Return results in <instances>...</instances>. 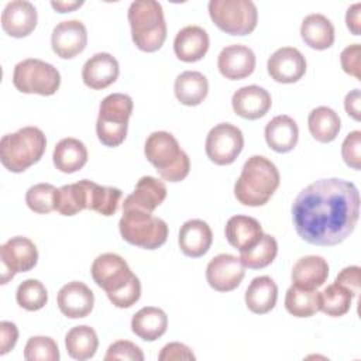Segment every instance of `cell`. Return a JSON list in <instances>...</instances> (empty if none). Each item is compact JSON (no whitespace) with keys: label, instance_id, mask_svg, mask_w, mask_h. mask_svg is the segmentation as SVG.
Wrapping results in <instances>:
<instances>
[{"label":"cell","instance_id":"cell-1","mask_svg":"<svg viewBox=\"0 0 361 361\" xmlns=\"http://www.w3.org/2000/svg\"><path fill=\"white\" fill-rule=\"evenodd\" d=\"M360 217V192L353 182L319 179L296 196L292 220L298 235L312 245L331 247L343 243Z\"/></svg>","mask_w":361,"mask_h":361},{"label":"cell","instance_id":"cell-2","mask_svg":"<svg viewBox=\"0 0 361 361\" xmlns=\"http://www.w3.org/2000/svg\"><path fill=\"white\" fill-rule=\"evenodd\" d=\"M93 281L118 309H128L140 300L141 282L123 257L114 252L99 255L90 268Z\"/></svg>","mask_w":361,"mask_h":361},{"label":"cell","instance_id":"cell-3","mask_svg":"<svg viewBox=\"0 0 361 361\" xmlns=\"http://www.w3.org/2000/svg\"><path fill=\"white\" fill-rule=\"evenodd\" d=\"M281 182L279 171L262 155L250 157L234 183V196L244 206H264L272 197Z\"/></svg>","mask_w":361,"mask_h":361},{"label":"cell","instance_id":"cell-4","mask_svg":"<svg viewBox=\"0 0 361 361\" xmlns=\"http://www.w3.org/2000/svg\"><path fill=\"white\" fill-rule=\"evenodd\" d=\"M148 162L166 182H180L190 171V159L180 148L178 140L168 131L151 133L144 145Z\"/></svg>","mask_w":361,"mask_h":361},{"label":"cell","instance_id":"cell-5","mask_svg":"<svg viewBox=\"0 0 361 361\" xmlns=\"http://www.w3.org/2000/svg\"><path fill=\"white\" fill-rule=\"evenodd\" d=\"M131 38L144 52L158 51L166 39V23L162 6L155 0H135L127 14Z\"/></svg>","mask_w":361,"mask_h":361},{"label":"cell","instance_id":"cell-6","mask_svg":"<svg viewBox=\"0 0 361 361\" xmlns=\"http://www.w3.org/2000/svg\"><path fill=\"white\" fill-rule=\"evenodd\" d=\"M47 148V138L38 127L27 126L16 133L3 135L0 141V161L14 173H21L37 164Z\"/></svg>","mask_w":361,"mask_h":361},{"label":"cell","instance_id":"cell-7","mask_svg":"<svg viewBox=\"0 0 361 361\" xmlns=\"http://www.w3.org/2000/svg\"><path fill=\"white\" fill-rule=\"evenodd\" d=\"M133 107V99L124 93H111L100 102L96 134L103 145L118 147L126 140Z\"/></svg>","mask_w":361,"mask_h":361},{"label":"cell","instance_id":"cell-8","mask_svg":"<svg viewBox=\"0 0 361 361\" xmlns=\"http://www.w3.org/2000/svg\"><path fill=\"white\" fill-rule=\"evenodd\" d=\"M118 230L124 241L144 250H157L168 238V224L162 219L137 209L123 210Z\"/></svg>","mask_w":361,"mask_h":361},{"label":"cell","instance_id":"cell-9","mask_svg":"<svg viewBox=\"0 0 361 361\" xmlns=\"http://www.w3.org/2000/svg\"><path fill=\"white\" fill-rule=\"evenodd\" d=\"M209 16L214 25L230 35L251 34L258 23V10L251 0H210Z\"/></svg>","mask_w":361,"mask_h":361},{"label":"cell","instance_id":"cell-10","mask_svg":"<svg viewBox=\"0 0 361 361\" xmlns=\"http://www.w3.org/2000/svg\"><path fill=\"white\" fill-rule=\"evenodd\" d=\"M13 85L21 93L52 96L61 86V75L54 65L28 58L14 66Z\"/></svg>","mask_w":361,"mask_h":361},{"label":"cell","instance_id":"cell-11","mask_svg":"<svg viewBox=\"0 0 361 361\" xmlns=\"http://www.w3.org/2000/svg\"><path fill=\"white\" fill-rule=\"evenodd\" d=\"M244 148L243 131L230 123L216 124L207 134L204 151L207 158L216 165H230Z\"/></svg>","mask_w":361,"mask_h":361},{"label":"cell","instance_id":"cell-12","mask_svg":"<svg viewBox=\"0 0 361 361\" xmlns=\"http://www.w3.org/2000/svg\"><path fill=\"white\" fill-rule=\"evenodd\" d=\"M1 283H7L18 272L31 271L38 262V250L35 244L21 235L11 237L0 247Z\"/></svg>","mask_w":361,"mask_h":361},{"label":"cell","instance_id":"cell-13","mask_svg":"<svg viewBox=\"0 0 361 361\" xmlns=\"http://www.w3.org/2000/svg\"><path fill=\"white\" fill-rule=\"evenodd\" d=\"M245 275V267L240 257L219 254L213 257L206 268V279L217 292H231L240 286Z\"/></svg>","mask_w":361,"mask_h":361},{"label":"cell","instance_id":"cell-14","mask_svg":"<svg viewBox=\"0 0 361 361\" xmlns=\"http://www.w3.org/2000/svg\"><path fill=\"white\" fill-rule=\"evenodd\" d=\"M87 44V31L82 21L66 20L55 25L51 34V47L56 56L62 59H72L83 49Z\"/></svg>","mask_w":361,"mask_h":361},{"label":"cell","instance_id":"cell-15","mask_svg":"<svg viewBox=\"0 0 361 361\" xmlns=\"http://www.w3.org/2000/svg\"><path fill=\"white\" fill-rule=\"evenodd\" d=\"M267 71L278 83H295L306 73V59L299 49L282 47L268 58Z\"/></svg>","mask_w":361,"mask_h":361},{"label":"cell","instance_id":"cell-16","mask_svg":"<svg viewBox=\"0 0 361 361\" xmlns=\"http://www.w3.org/2000/svg\"><path fill=\"white\" fill-rule=\"evenodd\" d=\"M217 68L228 80L244 79L255 69V54L250 47L243 44L227 45L219 54Z\"/></svg>","mask_w":361,"mask_h":361},{"label":"cell","instance_id":"cell-17","mask_svg":"<svg viewBox=\"0 0 361 361\" xmlns=\"http://www.w3.org/2000/svg\"><path fill=\"white\" fill-rule=\"evenodd\" d=\"M56 302L63 316L69 319H80L89 316L93 310L94 295L86 283L72 281L59 289Z\"/></svg>","mask_w":361,"mask_h":361},{"label":"cell","instance_id":"cell-18","mask_svg":"<svg viewBox=\"0 0 361 361\" xmlns=\"http://www.w3.org/2000/svg\"><path fill=\"white\" fill-rule=\"evenodd\" d=\"M37 21V8L27 0L10 1L1 13V27L13 38L28 37L35 30Z\"/></svg>","mask_w":361,"mask_h":361},{"label":"cell","instance_id":"cell-19","mask_svg":"<svg viewBox=\"0 0 361 361\" xmlns=\"http://www.w3.org/2000/svg\"><path fill=\"white\" fill-rule=\"evenodd\" d=\"M120 75L117 59L109 52H97L90 56L82 68L83 83L93 89L102 90L113 85Z\"/></svg>","mask_w":361,"mask_h":361},{"label":"cell","instance_id":"cell-20","mask_svg":"<svg viewBox=\"0 0 361 361\" xmlns=\"http://www.w3.org/2000/svg\"><path fill=\"white\" fill-rule=\"evenodd\" d=\"M272 104L271 94L261 86L248 85L234 92L231 106L237 116L245 120H258L264 117Z\"/></svg>","mask_w":361,"mask_h":361},{"label":"cell","instance_id":"cell-21","mask_svg":"<svg viewBox=\"0 0 361 361\" xmlns=\"http://www.w3.org/2000/svg\"><path fill=\"white\" fill-rule=\"evenodd\" d=\"M166 186L162 180L154 176H142L135 185L133 193H130L123 202V210L137 209L152 213L166 199Z\"/></svg>","mask_w":361,"mask_h":361},{"label":"cell","instance_id":"cell-22","mask_svg":"<svg viewBox=\"0 0 361 361\" xmlns=\"http://www.w3.org/2000/svg\"><path fill=\"white\" fill-rule=\"evenodd\" d=\"M212 243L213 233L206 221L200 219H192L182 224L178 235V244L186 257H203L209 251Z\"/></svg>","mask_w":361,"mask_h":361},{"label":"cell","instance_id":"cell-23","mask_svg":"<svg viewBox=\"0 0 361 361\" xmlns=\"http://www.w3.org/2000/svg\"><path fill=\"white\" fill-rule=\"evenodd\" d=\"M210 39L204 28L186 25L178 31L173 39V51L182 62H197L209 51Z\"/></svg>","mask_w":361,"mask_h":361},{"label":"cell","instance_id":"cell-24","mask_svg":"<svg viewBox=\"0 0 361 361\" xmlns=\"http://www.w3.org/2000/svg\"><path fill=\"white\" fill-rule=\"evenodd\" d=\"M224 234L228 244L241 252L254 247L261 240L264 233L257 219L235 214L227 220Z\"/></svg>","mask_w":361,"mask_h":361},{"label":"cell","instance_id":"cell-25","mask_svg":"<svg viewBox=\"0 0 361 361\" xmlns=\"http://www.w3.org/2000/svg\"><path fill=\"white\" fill-rule=\"evenodd\" d=\"M264 135L271 149L285 154L296 147L299 140V128L292 117L279 114L267 123Z\"/></svg>","mask_w":361,"mask_h":361},{"label":"cell","instance_id":"cell-26","mask_svg":"<svg viewBox=\"0 0 361 361\" xmlns=\"http://www.w3.org/2000/svg\"><path fill=\"white\" fill-rule=\"evenodd\" d=\"M329 276V264L320 255H306L296 261L292 268V285L313 290L322 286Z\"/></svg>","mask_w":361,"mask_h":361},{"label":"cell","instance_id":"cell-27","mask_svg":"<svg viewBox=\"0 0 361 361\" xmlns=\"http://www.w3.org/2000/svg\"><path fill=\"white\" fill-rule=\"evenodd\" d=\"M300 37L307 47L323 51L334 44V25L326 16L313 13L303 18L300 25Z\"/></svg>","mask_w":361,"mask_h":361},{"label":"cell","instance_id":"cell-28","mask_svg":"<svg viewBox=\"0 0 361 361\" xmlns=\"http://www.w3.org/2000/svg\"><path fill=\"white\" fill-rule=\"evenodd\" d=\"M168 329L166 313L154 306L141 307L131 319L133 333L144 341H155L165 334Z\"/></svg>","mask_w":361,"mask_h":361},{"label":"cell","instance_id":"cell-29","mask_svg":"<svg viewBox=\"0 0 361 361\" xmlns=\"http://www.w3.org/2000/svg\"><path fill=\"white\" fill-rule=\"evenodd\" d=\"M54 165L63 173H73L80 171L87 162L86 145L73 137L62 138L54 148Z\"/></svg>","mask_w":361,"mask_h":361},{"label":"cell","instance_id":"cell-30","mask_svg":"<svg viewBox=\"0 0 361 361\" xmlns=\"http://www.w3.org/2000/svg\"><path fill=\"white\" fill-rule=\"evenodd\" d=\"M278 299V286L272 278L262 275L254 278L245 290V305L255 314L271 312Z\"/></svg>","mask_w":361,"mask_h":361},{"label":"cell","instance_id":"cell-31","mask_svg":"<svg viewBox=\"0 0 361 361\" xmlns=\"http://www.w3.org/2000/svg\"><path fill=\"white\" fill-rule=\"evenodd\" d=\"M173 92L185 106H199L209 93V82L206 76L197 71H185L176 76Z\"/></svg>","mask_w":361,"mask_h":361},{"label":"cell","instance_id":"cell-32","mask_svg":"<svg viewBox=\"0 0 361 361\" xmlns=\"http://www.w3.org/2000/svg\"><path fill=\"white\" fill-rule=\"evenodd\" d=\"M307 127L312 137L319 142H331L340 133V116L327 106H319L309 113Z\"/></svg>","mask_w":361,"mask_h":361},{"label":"cell","instance_id":"cell-33","mask_svg":"<svg viewBox=\"0 0 361 361\" xmlns=\"http://www.w3.org/2000/svg\"><path fill=\"white\" fill-rule=\"evenodd\" d=\"M89 182V179H82L76 183L61 186L56 192L55 210L62 216H75L87 209Z\"/></svg>","mask_w":361,"mask_h":361},{"label":"cell","instance_id":"cell-34","mask_svg":"<svg viewBox=\"0 0 361 361\" xmlns=\"http://www.w3.org/2000/svg\"><path fill=\"white\" fill-rule=\"evenodd\" d=\"M65 347L69 357L73 360L85 361L96 354L99 338L94 329L90 326H75L65 336Z\"/></svg>","mask_w":361,"mask_h":361},{"label":"cell","instance_id":"cell-35","mask_svg":"<svg viewBox=\"0 0 361 361\" xmlns=\"http://www.w3.org/2000/svg\"><path fill=\"white\" fill-rule=\"evenodd\" d=\"M316 289L307 290L292 285L285 295V307L295 317H310L320 310V299Z\"/></svg>","mask_w":361,"mask_h":361},{"label":"cell","instance_id":"cell-36","mask_svg":"<svg viewBox=\"0 0 361 361\" xmlns=\"http://www.w3.org/2000/svg\"><path fill=\"white\" fill-rule=\"evenodd\" d=\"M278 254V243L275 237L262 234L261 240L251 248L240 252V259L245 268L261 269L274 262Z\"/></svg>","mask_w":361,"mask_h":361},{"label":"cell","instance_id":"cell-37","mask_svg":"<svg viewBox=\"0 0 361 361\" xmlns=\"http://www.w3.org/2000/svg\"><path fill=\"white\" fill-rule=\"evenodd\" d=\"M123 192L113 186H102L93 180L89 182V203L87 209L94 210L102 216H113L117 209Z\"/></svg>","mask_w":361,"mask_h":361},{"label":"cell","instance_id":"cell-38","mask_svg":"<svg viewBox=\"0 0 361 361\" xmlns=\"http://www.w3.org/2000/svg\"><path fill=\"white\" fill-rule=\"evenodd\" d=\"M353 298L348 289L334 282L319 293L320 310L331 317L344 316L351 307Z\"/></svg>","mask_w":361,"mask_h":361},{"label":"cell","instance_id":"cell-39","mask_svg":"<svg viewBox=\"0 0 361 361\" xmlns=\"http://www.w3.org/2000/svg\"><path fill=\"white\" fill-rule=\"evenodd\" d=\"M16 300L20 307L28 312H37L47 305L48 292L38 279H25L17 288Z\"/></svg>","mask_w":361,"mask_h":361},{"label":"cell","instance_id":"cell-40","mask_svg":"<svg viewBox=\"0 0 361 361\" xmlns=\"http://www.w3.org/2000/svg\"><path fill=\"white\" fill-rule=\"evenodd\" d=\"M58 189L51 183H37L25 193V203L34 213L48 214L55 210Z\"/></svg>","mask_w":361,"mask_h":361},{"label":"cell","instance_id":"cell-41","mask_svg":"<svg viewBox=\"0 0 361 361\" xmlns=\"http://www.w3.org/2000/svg\"><path fill=\"white\" fill-rule=\"evenodd\" d=\"M24 358L27 361H58V344L48 336H32L24 347Z\"/></svg>","mask_w":361,"mask_h":361},{"label":"cell","instance_id":"cell-42","mask_svg":"<svg viewBox=\"0 0 361 361\" xmlns=\"http://www.w3.org/2000/svg\"><path fill=\"white\" fill-rule=\"evenodd\" d=\"M343 161L353 169L361 168V131L354 130L344 138L341 144Z\"/></svg>","mask_w":361,"mask_h":361},{"label":"cell","instance_id":"cell-43","mask_svg":"<svg viewBox=\"0 0 361 361\" xmlns=\"http://www.w3.org/2000/svg\"><path fill=\"white\" fill-rule=\"evenodd\" d=\"M104 360L106 361H111V360L142 361L144 353L141 351V348L137 344H134L128 340H117L109 345Z\"/></svg>","mask_w":361,"mask_h":361},{"label":"cell","instance_id":"cell-44","mask_svg":"<svg viewBox=\"0 0 361 361\" xmlns=\"http://www.w3.org/2000/svg\"><path fill=\"white\" fill-rule=\"evenodd\" d=\"M360 44H351L348 47H345L340 55V62H341V68L343 71L350 75L354 76L357 80H361V75H360Z\"/></svg>","mask_w":361,"mask_h":361},{"label":"cell","instance_id":"cell-45","mask_svg":"<svg viewBox=\"0 0 361 361\" xmlns=\"http://www.w3.org/2000/svg\"><path fill=\"white\" fill-rule=\"evenodd\" d=\"M159 361H172V360H196L193 351L183 343H169L166 345L162 347L159 355H158Z\"/></svg>","mask_w":361,"mask_h":361},{"label":"cell","instance_id":"cell-46","mask_svg":"<svg viewBox=\"0 0 361 361\" xmlns=\"http://www.w3.org/2000/svg\"><path fill=\"white\" fill-rule=\"evenodd\" d=\"M360 275H361L360 267L350 265L341 269V272L337 275L334 282L348 289L353 296H357L360 292Z\"/></svg>","mask_w":361,"mask_h":361},{"label":"cell","instance_id":"cell-47","mask_svg":"<svg viewBox=\"0 0 361 361\" xmlns=\"http://www.w3.org/2000/svg\"><path fill=\"white\" fill-rule=\"evenodd\" d=\"M18 340V329L14 323L3 320L0 323V354L4 355L14 348Z\"/></svg>","mask_w":361,"mask_h":361},{"label":"cell","instance_id":"cell-48","mask_svg":"<svg viewBox=\"0 0 361 361\" xmlns=\"http://www.w3.org/2000/svg\"><path fill=\"white\" fill-rule=\"evenodd\" d=\"M360 102H361V94L360 89H354L345 94L344 99V109L347 114L354 118L355 121H360L361 118V111H360Z\"/></svg>","mask_w":361,"mask_h":361},{"label":"cell","instance_id":"cell-49","mask_svg":"<svg viewBox=\"0 0 361 361\" xmlns=\"http://www.w3.org/2000/svg\"><path fill=\"white\" fill-rule=\"evenodd\" d=\"M361 3H354L353 6L348 7L347 13H345V24L347 28L351 31V34L354 35H360V14H361Z\"/></svg>","mask_w":361,"mask_h":361},{"label":"cell","instance_id":"cell-50","mask_svg":"<svg viewBox=\"0 0 361 361\" xmlns=\"http://www.w3.org/2000/svg\"><path fill=\"white\" fill-rule=\"evenodd\" d=\"M83 1H51V7L58 13H69L79 8Z\"/></svg>","mask_w":361,"mask_h":361}]
</instances>
